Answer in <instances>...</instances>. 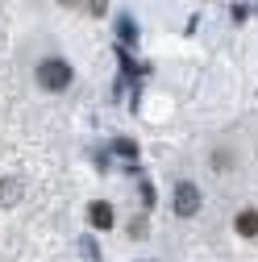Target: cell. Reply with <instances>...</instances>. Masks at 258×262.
I'll list each match as a JSON object with an SVG mask.
<instances>
[{"instance_id": "6da1fadb", "label": "cell", "mask_w": 258, "mask_h": 262, "mask_svg": "<svg viewBox=\"0 0 258 262\" xmlns=\"http://www.w3.org/2000/svg\"><path fill=\"white\" fill-rule=\"evenodd\" d=\"M71 62H62V58H42L38 62V83L46 88V92H67L71 88Z\"/></svg>"}, {"instance_id": "7a4b0ae2", "label": "cell", "mask_w": 258, "mask_h": 262, "mask_svg": "<svg viewBox=\"0 0 258 262\" xmlns=\"http://www.w3.org/2000/svg\"><path fill=\"white\" fill-rule=\"evenodd\" d=\"M175 212H179V216H196V212H200V187L179 183V187H175Z\"/></svg>"}, {"instance_id": "3957f363", "label": "cell", "mask_w": 258, "mask_h": 262, "mask_svg": "<svg viewBox=\"0 0 258 262\" xmlns=\"http://www.w3.org/2000/svg\"><path fill=\"white\" fill-rule=\"evenodd\" d=\"M238 233H242V237H258V208L238 212Z\"/></svg>"}, {"instance_id": "277c9868", "label": "cell", "mask_w": 258, "mask_h": 262, "mask_svg": "<svg viewBox=\"0 0 258 262\" xmlns=\"http://www.w3.org/2000/svg\"><path fill=\"white\" fill-rule=\"evenodd\" d=\"M21 179H5V183H0V204H5V208H13L17 200H21Z\"/></svg>"}, {"instance_id": "5b68a950", "label": "cell", "mask_w": 258, "mask_h": 262, "mask_svg": "<svg viewBox=\"0 0 258 262\" xmlns=\"http://www.w3.org/2000/svg\"><path fill=\"white\" fill-rule=\"evenodd\" d=\"M88 221H92L96 229H109V225H113V208H109V204H92V208H88Z\"/></svg>"}]
</instances>
